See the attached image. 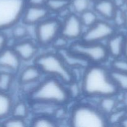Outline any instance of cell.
I'll return each instance as SVG.
<instances>
[{
    "mask_svg": "<svg viewBox=\"0 0 127 127\" xmlns=\"http://www.w3.org/2000/svg\"><path fill=\"white\" fill-rule=\"evenodd\" d=\"M81 88L82 93L90 97L116 96L120 92L109 69L101 64H90L84 69Z\"/></svg>",
    "mask_w": 127,
    "mask_h": 127,
    "instance_id": "obj_1",
    "label": "cell"
},
{
    "mask_svg": "<svg viewBox=\"0 0 127 127\" xmlns=\"http://www.w3.org/2000/svg\"><path fill=\"white\" fill-rule=\"evenodd\" d=\"M65 85L57 78L48 76L42 81H38L28 93L29 100L31 103L63 106L71 99L68 89Z\"/></svg>",
    "mask_w": 127,
    "mask_h": 127,
    "instance_id": "obj_2",
    "label": "cell"
},
{
    "mask_svg": "<svg viewBox=\"0 0 127 127\" xmlns=\"http://www.w3.org/2000/svg\"><path fill=\"white\" fill-rule=\"evenodd\" d=\"M34 64L40 69L42 74L57 78L66 85L75 81L73 71L57 53L47 52L37 55Z\"/></svg>",
    "mask_w": 127,
    "mask_h": 127,
    "instance_id": "obj_3",
    "label": "cell"
},
{
    "mask_svg": "<svg viewBox=\"0 0 127 127\" xmlns=\"http://www.w3.org/2000/svg\"><path fill=\"white\" fill-rule=\"evenodd\" d=\"M69 123L74 127H104L109 125L107 116L99 109L88 104L74 105Z\"/></svg>",
    "mask_w": 127,
    "mask_h": 127,
    "instance_id": "obj_4",
    "label": "cell"
},
{
    "mask_svg": "<svg viewBox=\"0 0 127 127\" xmlns=\"http://www.w3.org/2000/svg\"><path fill=\"white\" fill-rule=\"evenodd\" d=\"M69 50L88 61L91 64H101L109 57L106 45L100 43H90L76 40L68 47Z\"/></svg>",
    "mask_w": 127,
    "mask_h": 127,
    "instance_id": "obj_5",
    "label": "cell"
},
{
    "mask_svg": "<svg viewBox=\"0 0 127 127\" xmlns=\"http://www.w3.org/2000/svg\"><path fill=\"white\" fill-rule=\"evenodd\" d=\"M27 5V0H0V32L17 24Z\"/></svg>",
    "mask_w": 127,
    "mask_h": 127,
    "instance_id": "obj_6",
    "label": "cell"
},
{
    "mask_svg": "<svg viewBox=\"0 0 127 127\" xmlns=\"http://www.w3.org/2000/svg\"><path fill=\"white\" fill-rule=\"evenodd\" d=\"M35 26L37 43L40 47H47L60 34L62 22L57 17H48Z\"/></svg>",
    "mask_w": 127,
    "mask_h": 127,
    "instance_id": "obj_7",
    "label": "cell"
},
{
    "mask_svg": "<svg viewBox=\"0 0 127 127\" xmlns=\"http://www.w3.org/2000/svg\"><path fill=\"white\" fill-rule=\"evenodd\" d=\"M116 27L106 21L98 20L83 32L81 40L90 43H100L107 40L117 32Z\"/></svg>",
    "mask_w": 127,
    "mask_h": 127,
    "instance_id": "obj_8",
    "label": "cell"
},
{
    "mask_svg": "<svg viewBox=\"0 0 127 127\" xmlns=\"http://www.w3.org/2000/svg\"><path fill=\"white\" fill-rule=\"evenodd\" d=\"M83 27L78 14L70 12L62 22L60 35L69 40H78L83 35Z\"/></svg>",
    "mask_w": 127,
    "mask_h": 127,
    "instance_id": "obj_9",
    "label": "cell"
},
{
    "mask_svg": "<svg viewBox=\"0 0 127 127\" xmlns=\"http://www.w3.org/2000/svg\"><path fill=\"white\" fill-rule=\"evenodd\" d=\"M50 11L45 6H31L27 5L24 10L22 19L26 26H36L49 16Z\"/></svg>",
    "mask_w": 127,
    "mask_h": 127,
    "instance_id": "obj_10",
    "label": "cell"
},
{
    "mask_svg": "<svg viewBox=\"0 0 127 127\" xmlns=\"http://www.w3.org/2000/svg\"><path fill=\"white\" fill-rule=\"evenodd\" d=\"M21 61H30L35 58L38 54V45L29 39L17 40L12 47Z\"/></svg>",
    "mask_w": 127,
    "mask_h": 127,
    "instance_id": "obj_11",
    "label": "cell"
},
{
    "mask_svg": "<svg viewBox=\"0 0 127 127\" xmlns=\"http://www.w3.org/2000/svg\"><path fill=\"white\" fill-rule=\"evenodd\" d=\"M21 64V60L13 48L6 47L0 53V68L9 72H17Z\"/></svg>",
    "mask_w": 127,
    "mask_h": 127,
    "instance_id": "obj_12",
    "label": "cell"
},
{
    "mask_svg": "<svg viewBox=\"0 0 127 127\" xmlns=\"http://www.w3.org/2000/svg\"><path fill=\"white\" fill-rule=\"evenodd\" d=\"M125 35L122 32H115L107 40L105 45L109 57L113 58L123 57Z\"/></svg>",
    "mask_w": 127,
    "mask_h": 127,
    "instance_id": "obj_13",
    "label": "cell"
},
{
    "mask_svg": "<svg viewBox=\"0 0 127 127\" xmlns=\"http://www.w3.org/2000/svg\"><path fill=\"white\" fill-rule=\"evenodd\" d=\"M57 53L62 57L66 64L71 69L72 68L85 69L91 64L85 59L71 52L68 48L57 50Z\"/></svg>",
    "mask_w": 127,
    "mask_h": 127,
    "instance_id": "obj_14",
    "label": "cell"
},
{
    "mask_svg": "<svg viewBox=\"0 0 127 127\" xmlns=\"http://www.w3.org/2000/svg\"><path fill=\"white\" fill-rule=\"evenodd\" d=\"M40 69L34 65L28 66L22 70L19 76V82L22 86L37 83L42 77Z\"/></svg>",
    "mask_w": 127,
    "mask_h": 127,
    "instance_id": "obj_15",
    "label": "cell"
},
{
    "mask_svg": "<svg viewBox=\"0 0 127 127\" xmlns=\"http://www.w3.org/2000/svg\"><path fill=\"white\" fill-rule=\"evenodd\" d=\"M116 7L112 0H100L94 2V11L106 21H112Z\"/></svg>",
    "mask_w": 127,
    "mask_h": 127,
    "instance_id": "obj_16",
    "label": "cell"
},
{
    "mask_svg": "<svg viewBox=\"0 0 127 127\" xmlns=\"http://www.w3.org/2000/svg\"><path fill=\"white\" fill-rule=\"evenodd\" d=\"M13 105V100L8 93L0 91V120L11 115Z\"/></svg>",
    "mask_w": 127,
    "mask_h": 127,
    "instance_id": "obj_17",
    "label": "cell"
},
{
    "mask_svg": "<svg viewBox=\"0 0 127 127\" xmlns=\"http://www.w3.org/2000/svg\"><path fill=\"white\" fill-rule=\"evenodd\" d=\"M115 97L108 96L100 98L99 104V109L106 116H107L116 109L117 101Z\"/></svg>",
    "mask_w": 127,
    "mask_h": 127,
    "instance_id": "obj_18",
    "label": "cell"
},
{
    "mask_svg": "<svg viewBox=\"0 0 127 127\" xmlns=\"http://www.w3.org/2000/svg\"><path fill=\"white\" fill-rule=\"evenodd\" d=\"M111 78L119 91L127 92V73L109 70Z\"/></svg>",
    "mask_w": 127,
    "mask_h": 127,
    "instance_id": "obj_19",
    "label": "cell"
},
{
    "mask_svg": "<svg viewBox=\"0 0 127 127\" xmlns=\"http://www.w3.org/2000/svg\"><path fill=\"white\" fill-rule=\"evenodd\" d=\"M31 125L35 127H57V122L50 115H37L31 121Z\"/></svg>",
    "mask_w": 127,
    "mask_h": 127,
    "instance_id": "obj_20",
    "label": "cell"
},
{
    "mask_svg": "<svg viewBox=\"0 0 127 127\" xmlns=\"http://www.w3.org/2000/svg\"><path fill=\"white\" fill-rule=\"evenodd\" d=\"M71 0H47L45 6L50 12L59 13L70 7Z\"/></svg>",
    "mask_w": 127,
    "mask_h": 127,
    "instance_id": "obj_21",
    "label": "cell"
},
{
    "mask_svg": "<svg viewBox=\"0 0 127 127\" xmlns=\"http://www.w3.org/2000/svg\"><path fill=\"white\" fill-rule=\"evenodd\" d=\"M29 106L24 101H19L12 107L11 116L26 119L29 114Z\"/></svg>",
    "mask_w": 127,
    "mask_h": 127,
    "instance_id": "obj_22",
    "label": "cell"
},
{
    "mask_svg": "<svg viewBox=\"0 0 127 127\" xmlns=\"http://www.w3.org/2000/svg\"><path fill=\"white\" fill-rule=\"evenodd\" d=\"M14 80L13 73L9 71L0 72V91L8 93Z\"/></svg>",
    "mask_w": 127,
    "mask_h": 127,
    "instance_id": "obj_23",
    "label": "cell"
},
{
    "mask_svg": "<svg viewBox=\"0 0 127 127\" xmlns=\"http://www.w3.org/2000/svg\"><path fill=\"white\" fill-rule=\"evenodd\" d=\"M79 18L83 26L89 27L99 20L97 14L94 11L88 9L79 14Z\"/></svg>",
    "mask_w": 127,
    "mask_h": 127,
    "instance_id": "obj_24",
    "label": "cell"
},
{
    "mask_svg": "<svg viewBox=\"0 0 127 127\" xmlns=\"http://www.w3.org/2000/svg\"><path fill=\"white\" fill-rule=\"evenodd\" d=\"M127 115V112L125 108L122 109H115L113 112L107 116L108 124L111 125H117L119 124L122 119Z\"/></svg>",
    "mask_w": 127,
    "mask_h": 127,
    "instance_id": "obj_25",
    "label": "cell"
},
{
    "mask_svg": "<svg viewBox=\"0 0 127 127\" xmlns=\"http://www.w3.org/2000/svg\"><path fill=\"white\" fill-rule=\"evenodd\" d=\"M91 2L90 0H71L70 7H72L74 13L80 14L89 9Z\"/></svg>",
    "mask_w": 127,
    "mask_h": 127,
    "instance_id": "obj_26",
    "label": "cell"
},
{
    "mask_svg": "<svg viewBox=\"0 0 127 127\" xmlns=\"http://www.w3.org/2000/svg\"><path fill=\"white\" fill-rule=\"evenodd\" d=\"M110 68L112 70L127 73V58L122 57L114 58L110 63Z\"/></svg>",
    "mask_w": 127,
    "mask_h": 127,
    "instance_id": "obj_27",
    "label": "cell"
},
{
    "mask_svg": "<svg viewBox=\"0 0 127 127\" xmlns=\"http://www.w3.org/2000/svg\"><path fill=\"white\" fill-rule=\"evenodd\" d=\"M11 29L12 37L17 41L24 39L28 35V30L24 24L21 25L18 23Z\"/></svg>",
    "mask_w": 127,
    "mask_h": 127,
    "instance_id": "obj_28",
    "label": "cell"
},
{
    "mask_svg": "<svg viewBox=\"0 0 127 127\" xmlns=\"http://www.w3.org/2000/svg\"><path fill=\"white\" fill-rule=\"evenodd\" d=\"M113 25L116 28H122L125 27V13L122 8H117L112 19Z\"/></svg>",
    "mask_w": 127,
    "mask_h": 127,
    "instance_id": "obj_29",
    "label": "cell"
},
{
    "mask_svg": "<svg viewBox=\"0 0 127 127\" xmlns=\"http://www.w3.org/2000/svg\"><path fill=\"white\" fill-rule=\"evenodd\" d=\"M2 126L6 127H25L27 125L26 119L12 116L4 119L2 122Z\"/></svg>",
    "mask_w": 127,
    "mask_h": 127,
    "instance_id": "obj_30",
    "label": "cell"
},
{
    "mask_svg": "<svg viewBox=\"0 0 127 127\" xmlns=\"http://www.w3.org/2000/svg\"><path fill=\"white\" fill-rule=\"evenodd\" d=\"M69 40L67 39L63 35L60 34L55 39L53 40L51 46H52L56 51L59 50L64 49V48H68L69 47Z\"/></svg>",
    "mask_w": 127,
    "mask_h": 127,
    "instance_id": "obj_31",
    "label": "cell"
},
{
    "mask_svg": "<svg viewBox=\"0 0 127 127\" xmlns=\"http://www.w3.org/2000/svg\"><path fill=\"white\" fill-rule=\"evenodd\" d=\"M68 86H69V88H68V89L71 99L73 97H77L78 96H79L81 93H82L81 88V87L80 88H79V86L76 82V80L73 81V83L68 84Z\"/></svg>",
    "mask_w": 127,
    "mask_h": 127,
    "instance_id": "obj_32",
    "label": "cell"
},
{
    "mask_svg": "<svg viewBox=\"0 0 127 127\" xmlns=\"http://www.w3.org/2000/svg\"><path fill=\"white\" fill-rule=\"evenodd\" d=\"M7 42L8 39L7 36L2 32H0V53L7 47Z\"/></svg>",
    "mask_w": 127,
    "mask_h": 127,
    "instance_id": "obj_33",
    "label": "cell"
},
{
    "mask_svg": "<svg viewBox=\"0 0 127 127\" xmlns=\"http://www.w3.org/2000/svg\"><path fill=\"white\" fill-rule=\"evenodd\" d=\"M47 0H27V5L31 6H45Z\"/></svg>",
    "mask_w": 127,
    "mask_h": 127,
    "instance_id": "obj_34",
    "label": "cell"
},
{
    "mask_svg": "<svg viewBox=\"0 0 127 127\" xmlns=\"http://www.w3.org/2000/svg\"><path fill=\"white\" fill-rule=\"evenodd\" d=\"M116 8H122L125 6V0H112Z\"/></svg>",
    "mask_w": 127,
    "mask_h": 127,
    "instance_id": "obj_35",
    "label": "cell"
},
{
    "mask_svg": "<svg viewBox=\"0 0 127 127\" xmlns=\"http://www.w3.org/2000/svg\"><path fill=\"white\" fill-rule=\"evenodd\" d=\"M123 57L127 58V33L125 35V42H124V52H123Z\"/></svg>",
    "mask_w": 127,
    "mask_h": 127,
    "instance_id": "obj_36",
    "label": "cell"
},
{
    "mask_svg": "<svg viewBox=\"0 0 127 127\" xmlns=\"http://www.w3.org/2000/svg\"><path fill=\"white\" fill-rule=\"evenodd\" d=\"M119 125L124 127H127V114L122 119V120L119 123Z\"/></svg>",
    "mask_w": 127,
    "mask_h": 127,
    "instance_id": "obj_37",
    "label": "cell"
},
{
    "mask_svg": "<svg viewBox=\"0 0 127 127\" xmlns=\"http://www.w3.org/2000/svg\"><path fill=\"white\" fill-rule=\"evenodd\" d=\"M125 28L127 29V9L125 11Z\"/></svg>",
    "mask_w": 127,
    "mask_h": 127,
    "instance_id": "obj_38",
    "label": "cell"
},
{
    "mask_svg": "<svg viewBox=\"0 0 127 127\" xmlns=\"http://www.w3.org/2000/svg\"><path fill=\"white\" fill-rule=\"evenodd\" d=\"M91 2H97V1H100V0H90Z\"/></svg>",
    "mask_w": 127,
    "mask_h": 127,
    "instance_id": "obj_39",
    "label": "cell"
},
{
    "mask_svg": "<svg viewBox=\"0 0 127 127\" xmlns=\"http://www.w3.org/2000/svg\"><path fill=\"white\" fill-rule=\"evenodd\" d=\"M125 6H126L127 9V0H125Z\"/></svg>",
    "mask_w": 127,
    "mask_h": 127,
    "instance_id": "obj_40",
    "label": "cell"
},
{
    "mask_svg": "<svg viewBox=\"0 0 127 127\" xmlns=\"http://www.w3.org/2000/svg\"><path fill=\"white\" fill-rule=\"evenodd\" d=\"M2 122H0V127H2Z\"/></svg>",
    "mask_w": 127,
    "mask_h": 127,
    "instance_id": "obj_41",
    "label": "cell"
},
{
    "mask_svg": "<svg viewBox=\"0 0 127 127\" xmlns=\"http://www.w3.org/2000/svg\"><path fill=\"white\" fill-rule=\"evenodd\" d=\"M125 109H126V112H127V105L126 106V107H125Z\"/></svg>",
    "mask_w": 127,
    "mask_h": 127,
    "instance_id": "obj_42",
    "label": "cell"
}]
</instances>
